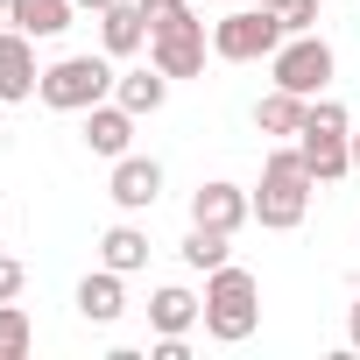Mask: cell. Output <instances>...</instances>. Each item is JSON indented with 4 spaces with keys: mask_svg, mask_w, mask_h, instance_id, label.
Listing matches in <instances>:
<instances>
[{
    "mask_svg": "<svg viewBox=\"0 0 360 360\" xmlns=\"http://www.w3.org/2000/svg\"><path fill=\"white\" fill-rule=\"evenodd\" d=\"M297 155L311 169V184H339V176L353 169V113L339 99H311L304 106V127H297Z\"/></svg>",
    "mask_w": 360,
    "mask_h": 360,
    "instance_id": "6da1fadb",
    "label": "cell"
},
{
    "mask_svg": "<svg viewBox=\"0 0 360 360\" xmlns=\"http://www.w3.org/2000/svg\"><path fill=\"white\" fill-rule=\"evenodd\" d=\"M255 325H262V283H255V269H240V262L212 269L205 276V332L219 346H240V339H255Z\"/></svg>",
    "mask_w": 360,
    "mask_h": 360,
    "instance_id": "7a4b0ae2",
    "label": "cell"
},
{
    "mask_svg": "<svg viewBox=\"0 0 360 360\" xmlns=\"http://www.w3.org/2000/svg\"><path fill=\"white\" fill-rule=\"evenodd\" d=\"M304 212H311V169L297 148H276L262 162V184H255V219L269 233H290V226H304Z\"/></svg>",
    "mask_w": 360,
    "mask_h": 360,
    "instance_id": "3957f363",
    "label": "cell"
},
{
    "mask_svg": "<svg viewBox=\"0 0 360 360\" xmlns=\"http://www.w3.org/2000/svg\"><path fill=\"white\" fill-rule=\"evenodd\" d=\"M113 57H57L43 71V106L50 113H85L99 99H113Z\"/></svg>",
    "mask_w": 360,
    "mask_h": 360,
    "instance_id": "277c9868",
    "label": "cell"
},
{
    "mask_svg": "<svg viewBox=\"0 0 360 360\" xmlns=\"http://www.w3.org/2000/svg\"><path fill=\"white\" fill-rule=\"evenodd\" d=\"M283 15L276 8H233V15H219L212 22V57H226V64H262V57H276L283 50Z\"/></svg>",
    "mask_w": 360,
    "mask_h": 360,
    "instance_id": "5b68a950",
    "label": "cell"
},
{
    "mask_svg": "<svg viewBox=\"0 0 360 360\" xmlns=\"http://www.w3.org/2000/svg\"><path fill=\"white\" fill-rule=\"evenodd\" d=\"M269 78H276L283 92H297V99H318V92L332 85V43H325L318 29L283 36V50L269 57Z\"/></svg>",
    "mask_w": 360,
    "mask_h": 360,
    "instance_id": "8992f818",
    "label": "cell"
},
{
    "mask_svg": "<svg viewBox=\"0 0 360 360\" xmlns=\"http://www.w3.org/2000/svg\"><path fill=\"white\" fill-rule=\"evenodd\" d=\"M205 50H212V36H205V22H198V15H191L184 29L148 36V64H155L162 78H198V71H205Z\"/></svg>",
    "mask_w": 360,
    "mask_h": 360,
    "instance_id": "52a82bcc",
    "label": "cell"
},
{
    "mask_svg": "<svg viewBox=\"0 0 360 360\" xmlns=\"http://www.w3.org/2000/svg\"><path fill=\"white\" fill-rule=\"evenodd\" d=\"M255 219V191L226 184V176H212V184L191 191V226H212V233H240Z\"/></svg>",
    "mask_w": 360,
    "mask_h": 360,
    "instance_id": "ba28073f",
    "label": "cell"
},
{
    "mask_svg": "<svg viewBox=\"0 0 360 360\" xmlns=\"http://www.w3.org/2000/svg\"><path fill=\"white\" fill-rule=\"evenodd\" d=\"M106 198H113L120 212H148V205L162 198V162L127 148V155L113 162V176H106Z\"/></svg>",
    "mask_w": 360,
    "mask_h": 360,
    "instance_id": "9c48e42d",
    "label": "cell"
},
{
    "mask_svg": "<svg viewBox=\"0 0 360 360\" xmlns=\"http://www.w3.org/2000/svg\"><path fill=\"white\" fill-rule=\"evenodd\" d=\"M36 92H43V71H36V36L8 29V36H0V99H8V106H22V99H36Z\"/></svg>",
    "mask_w": 360,
    "mask_h": 360,
    "instance_id": "30bf717a",
    "label": "cell"
},
{
    "mask_svg": "<svg viewBox=\"0 0 360 360\" xmlns=\"http://www.w3.org/2000/svg\"><path fill=\"white\" fill-rule=\"evenodd\" d=\"M85 148H92V155H106V162H120V155L134 148V113H127L120 99L85 106Z\"/></svg>",
    "mask_w": 360,
    "mask_h": 360,
    "instance_id": "8fae6325",
    "label": "cell"
},
{
    "mask_svg": "<svg viewBox=\"0 0 360 360\" xmlns=\"http://www.w3.org/2000/svg\"><path fill=\"white\" fill-rule=\"evenodd\" d=\"M99 50H106V57L148 50V15H141V0H113V8L99 15Z\"/></svg>",
    "mask_w": 360,
    "mask_h": 360,
    "instance_id": "7c38bea8",
    "label": "cell"
},
{
    "mask_svg": "<svg viewBox=\"0 0 360 360\" xmlns=\"http://www.w3.org/2000/svg\"><path fill=\"white\" fill-rule=\"evenodd\" d=\"M120 283H127V276L99 262V269L78 283V318H85V325H113V318L127 311V290H120Z\"/></svg>",
    "mask_w": 360,
    "mask_h": 360,
    "instance_id": "4fadbf2b",
    "label": "cell"
},
{
    "mask_svg": "<svg viewBox=\"0 0 360 360\" xmlns=\"http://www.w3.org/2000/svg\"><path fill=\"white\" fill-rule=\"evenodd\" d=\"M148 325H155V339L191 332V325H205V297H191L184 283H169V290H155V297H148Z\"/></svg>",
    "mask_w": 360,
    "mask_h": 360,
    "instance_id": "5bb4252c",
    "label": "cell"
},
{
    "mask_svg": "<svg viewBox=\"0 0 360 360\" xmlns=\"http://www.w3.org/2000/svg\"><path fill=\"white\" fill-rule=\"evenodd\" d=\"M71 15H78V0H15V29H22V36H36V43L64 36V29H71Z\"/></svg>",
    "mask_w": 360,
    "mask_h": 360,
    "instance_id": "9a60e30c",
    "label": "cell"
},
{
    "mask_svg": "<svg viewBox=\"0 0 360 360\" xmlns=\"http://www.w3.org/2000/svg\"><path fill=\"white\" fill-rule=\"evenodd\" d=\"M113 99H120V106L141 120V113H155V106L169 99V78H162L155 64H148V71H120V78H113Z\"/></svg>",
    "mask_w": 360,
    "mask_h": 360,
    "instance_id": "2e32d148",
    "label": "cell"
},
{
    "mask_svg": "<svg viewBox=\"0 0 360 360\" xmlns=\"http://www.w3.org/2000/svg\"><path fill=\"white\" fill-rule=\"evenodd\" d=\"M304 106H311V99H297V92L276 85V92L255 99V127H262V134H297V127H304Z\"/></svg>",
    "mask_w": 360,
    "mask_h": 360,
    "instance_id": "e0dca14e",
    "label": "cell"
},
{
    "mask_svg": "<svg viewBox=\"0 0 360 360\" xmlns=\"http://www.w3.org/2000/svg\"><path fill=\"white\" fill-rule=\"evenodd\" d=\"M99 262H106V269H120V276L148 269V233H141V226H106V240H99Z\"/></svg>",
    "mask_w": 360,
    "mask_h": 360,
    "instance_id": "ac0fdd59",
    "label": "cell"
},
{
    "mask_svg": "<svg viewBox=\"0 0 360 360\" xmlns=\"http://www.w3.org/2000/svg\"><path fill=\"white\" fill-rule=\"evenodd\" d=\"M176 255H184V269H226L233 262V233H212V226H191L184 233V248H176Z\"/></svg>",
    "mask_w": 360,
    "mask_h": 360,
    "instance_id": "d6986e66",
    "label": "cell"
},
{
    "mask_svg": "<svg viewBox=\"0 0 360 360\" xmlns=\"http://www.w3.org/2000/svg\"><path fill=\"white\" fill-rule=\"evenodd\" d=\"M36 346V325H29V311L8 297V304H0V360H22Z\"/></svg>",
    "mask_w": 360,
    "mask_h": 360,
    "instance_id": "ffe728a7",
    "label": "cell"
},
{
    "mask_svg": "<svg viewBox=\"0 0 360 360\" xmlns=\"http://www.w3.org/2000/svg\"><path fill=\"white\" fill-rule=\"evenodd\" d=\"M141 15H148V36H162V29L191 22V0H141Z\"/></svg>",
    "mask_w": 360,
    "mask_h": 360,
    "instance_id": "44dd1931",
    "label": "cell"
},
{
    "mask_svg": "<svg viewBox=\"0 0 360 360\" xmlns=\"http://www.w3.org/2000/svg\"><path fill=\"white\" fill-rule=\"evenodd\" d=\"M283 29H290V36L318 29V0H290V8H283Z\"/></svg>",
    "mask_w": 360,
    "mask_h": 360,
    "instance_id": "7402d4cb",
    "label": "cell"
},
{
    "mask_svg": "<svg viewBox=\"0 0 360 360\" xmlns=\"http://www.w3.org/2000/svg\"><path fill=\"white\" fill-rule=\"evenodd\" d=\"M22 283H29V269H22L15 255H0V304H8V297H22Z\"/></svg>",
    "mask_w": 360,
    "mask_h": 360,
    "instance_id": "603a6c76",
    "label": "cell"
},
{
    "mask_svg": "<svg viewBox=\"0 0 360 360\" xmlns=\"http://www.w3.org/2000/svg\"><path fill=\"white\" fill-rule=\"evenodd\" d=\"M346 346H360V304L346 311Z\"/></svg>",
    "mask_w": 360,
    "mask_h": 360,
    "instance_id": "cb8c5ba5",
    "label": "cell"
},
{
    "mask_svg": "<svg viewBox=\"0 0 360 360\" xmlns=\"http://www.w3.org/2000/svg\"><path fill=\"white\" fill-rule=\"evenodd\" d=\"M15 29V0H0V36H8Z\"/></svg>",
    "mask_w": 360,
    "mask_h": 360,
    "instance_id": "d4e9b609",
    "label": "cell"
},
{
    "mask_svg": "<svg viewBox=\"0 0 360 360\" xmlns=\"http://www.w3.org/2000/svg\"><path fill=\"white\" fill-rule=\"evenodd\" d=\"M78 8H85V15H106V8H113V0H78Z\"/></svg>",
    "mask_w": 360,
    "mask_h": 360,
    "instance_id": "484cf974",
    "label": "cell"
},
{
    "mask_svg": "<svg viewBox=\"0 0 360 360\" xmlns=\"http://www.w3.org/2000/svg\"><path fill=\"white\" fill-rule=\"evenodd\" d=\"M353 169H360V127H353Z\"/></svg>",
    "mask_w": 360,
    "mask_h": 360,
    "instance_id": "4316f807",
    "label": "cell"
},
{
    "mask_svg": "<svg viewBox=\"0 0 360 360\" xmlns=\"http://www.w3.org/2000/svg\"><path fill=\"white\" fill-rule=\"evenodd\" d=\"M262 8H276V15H283V8H290V0H262Z\"/></svg>",
    "mask_w": 360,
    "mask_h": 360,
    "instance_id": "83f0119b",
    "label": "cell"
},
{
    "mask_svg": "<svg viewBox=\"0 0 360 360\" xmlns=\"http://www.w3.org/2000/svg\"><path fill=\"white\" fill-rule=\"evenodd\" d=\"M0 113H8V99H0Z\"/></svg>",
    "mask_w": 360,
    "mask_h": 360,
    "instance_id": "f1b7e54d",
    "label": "cell"
}]
</instances>
